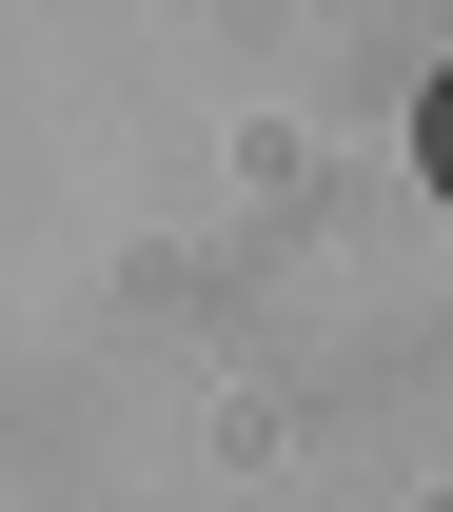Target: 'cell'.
I'll return each mask as SVG.
<instances>
[{"label": "cell", "mask_w": 453, "mask_h": 512, "mask_svg": "<svg viewBox=\"0 0 453 512\" xmlns=\"http://www.w3.org/2000/svg\"><path fill=\"white\" fill-rule=\"evenodd\" d=\"M414 158H434V197H453V79H434V99H414Z\"/></svg>", "instance_id": "6da1fadb"}]
</instances>
